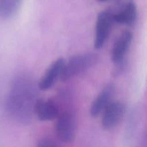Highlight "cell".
I'll return each mask as SVG.
<instances>
[{
	"instance_id": "cell-1",
	"label": "cell",
	"mask_w": 147,
	"mask_h": 147,
	"mask_svg": "<svg viewBox=\"0 0 147 147\" xmlns=\"http://www.w3.org/2000/svg\"><path fill=\"white\" fill-rule=\"evenodd\" d=\"M28 77L18 78L14 80L7 99L9 114L20 122H27L34 113L37 96L35 85Z\"/></svg>"
},
{
	"instance_id": "cell-2",
	"label": "cell",
	"mask_w": 147,
	"mask_h": 147,
	"mask_svg": "<svg viewBox=\"0 0 147 147\" xmlns=\"http://www.w3.org/2000/svg\"><path fill=\"white\" fill-rule=\"evenodd\" d=\"M98 61V55L94 53H82L73 56L65 63L60 79L63 81H67L69 79L90 70Z\"/></svg>"
},
{
	"instance_id": "cell-3",
	"label": "cell",
	"mask_w": 147,
	"mask_h": 147,
	"mask_svg": "<svg viewBox=\"0 0 147 147\" xmlns=\"http://www.w3.org/2000/svg\"><path fill=\"white\" fill-rule=\"evenodd\" d=\"M55 131L62 142L69 143L74 140L77 131V122L75 115L70 111H65L57 116Z\"/></svg>"
},
{
	"instance_id": "cell-4",
	"label": "cell",
	"mask_w": 147,
	"mask_h": 147,
	"mask_svg": "<svg viewBox=\"0 0 147 147\" xmlns=\"http://www.w3.org/2000/svg\"><path fill=\"white\" fill-rule=\"evenodd\" d=\"M113 22V14L109 10L100 11L97 17L95 32L94 47L97 50L104 46L109 37Z\"/></svg>"
},
{
	"instance_id": "cell-5",
	"label": "cell",
	"mask_w": 147,
	"mask_h": 147,
	"mask_svg": "<svg viewBox=\"0 0 147 147\" xmlns=\"http://www.w3.org/2000/svg\"><path fill=\"white\" fill-rule=\"evenodd\" d=\"M102 126L106 130L116 127L123 119L125 113V106L121 102H111L103 111Z\"/></svg>"
},
{
	"instance_id": "cell-6",
	"label": "cell",
	"mask_w": 147,
	"mask_h": 147,
	"mask_svg": "<svg viewBox=\"0 0 147 147\" xmlns=\"http://www.w3.org/2000/svg\"><path fill=\"white\" fill-rule=\"evenodd\" d=\"M65 61L63 58H58L55 60L47 68L45 74L40 79L38 87L42 90H47L51 88L57 79L60 78Z\"/></svg>"
},
{
	"instance_id": "cell-7",
	"label": "cell",
	"mask_w": 147,
	"mask_h": 147,
	"mask_svg": "<svg viewBox=\"0 0 147 147\" xmlns=\"http://www.w3.org/2000/svg\"><path fill=\"white\" fill-rule=\"evenodd\" d=\"M133 40V34L130 31H124L115 42L111 51L112 61L118 65H121L130 48Z\"/></svg>"
},
{
	"instance_id": "cell-8",
	"label": "cell",
	"mask_w": 147,
	"mask_h": 147,
	"mask_svg": "<svg viewBox=\"0 0 147 147\" xmlns=\"http://www.w3.org/2000/svg\"><path fill=\"white\" fill-rule=\"evenodd\" d=\"M34 113L40 121H48L57 119L60 111L53 100L37 99L34 106Z\"/></svg>"
},
{
	"instance_id": "cell-9",
	"label": "cell",
	"mask_w": 147,
	"mask_h": 147,
	"mask_svg": "<svg viewBox=\"0 0 147 147\" xmlns=\"http://www.w3.org/2000/svg\"><path fill=\"white\" fill-rule=\"evenodd\" d=\"M114 92L115 87L113 83H109L102 89L93 100L90 107V115L93 117H96L104 111L108 105L111 102Z\"/></svg>"
},
{
	"instance_id": "cell-10",
	"label": "cell",
	"mask_w": 147,
	"mask_h": 147,
	"mask_svg": "<svg viewBox=\"0 0 147 147\" xmlns=\"http://www.w3.org/2000/svg\"><path fill=\"white\" fill-rule=\"evenodd\" d=\"M137 18V8L134 0H128L121 9L113 14V21L119 24L131 26Z\"/></svg>"
},
{
	"instance_id": "cell-11",
	"label": "cell",
	"mask_w": 147,
	"mask_h": 147,
	"mask_svg": "<svg viewBox=\"0 0 147 147\" xmlns=\"http://www.w3.org/2000/svg\"><path fill=\"white\" fill-rule=\"evenodd\" d=\"M22 0H0V17L9 20L16 14Z\"/></svg>"
},
{
	"instance_id": "cell-12",
	"label": "cell",
	"mask_w": 147,
	"mask_h": 147,
	"mask_svg": "<svg viewBox=\"0 0 147 147\" xmlns=\"http://www.w3.org/2000/svg\"><path fill=\"white\" fill-rule=\"evenodd\" d=\"M36 147H60L59 145L53 139L49 138H44L41 139Z\"/></svg>"
},
{
	"instance_id": "cell-13",
	"label": "cell",
	"mask_w": 147,
	"mask_h": 147,
	"mask_svg": "<svg viewBox=\"0 0 147 147\" xmlns=\"http://www.w3.org/2000/svg\"><path fill=\"white\" fill-rule=\"evenodd\" d=\"M99 1H101V2H105V1H110V0H98Z\"/></svg>"
}]
</instances>
